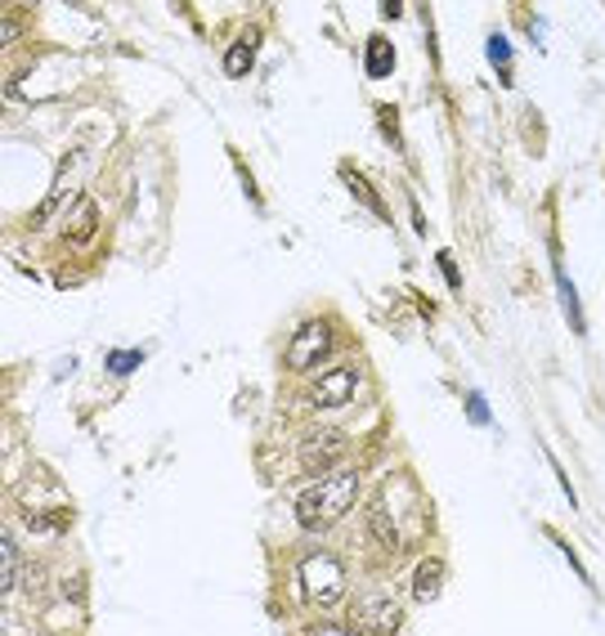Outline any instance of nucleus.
Listing matches in <instances>:
<instances>
[{
    "label": "nucleus",
    "instance_id": "423d86ee",
    "mask_svg": "<svg viewBox=\"0 0 605 636\" xmlns=\"http://www.w3.org/2000/svg\"><path fill=\"white\" fill-rule=\"evenodd\" d=\"M359 390V372L355 368H333L310 386V404L315 408H346Z\"/></svg>",
    "mask_w": 605,
    "mask_h": 636
},
{
    "label": "nucleus",
    "instance_id": "1a4fd4ad",
    "mask_svg": "<svg viewBox=\"0 0 605 636\" xmlns=\"http://www.w3.org/2000/svg\"><path fill=\"white\" fill-rule=\"evenodd\" d=\"M439 583H444V565L439 560H421L417 574H413V600L417 605H430L439 596Z\"/></svg>",
    "mask_w": 605,
    "mask_h": 636
},
{
    "label": "nucleus",
    "instance_id": "f257e3e1",
    "mask_svg": "<svg viewBox=\"0 0 605 636\" xmlns=\"http://www.w3.org/2000/svg\"><path fill=\"white\" fill-rule=\"evenodd\" d=\"M359 498V470H341V475H328V480L310 485L306 494L296 498V520L300 529H310V534H324L333 529Z\"/></svg>",
    "mask_w": 605,
    "mask_h": 636
},
{
    "label": "nucleus",
    "instance_id": "9b49d317",
    "mask_svg": "<svg viewBox=\"0 0 605 636\" xmlns=\"http://www.w3.org/2000/svg\"><path fill=\"white\" fill-rule=\"evenodd\" d=\"M251 54H256V41H238L229 54H225V72L229 77H242L251 68Z\"/></svg>",
    "mask_w": 605,
    "mask_h": 636
},
{
    "label": "nucleus",
    "instance_id": "20e7f679",
    "mask_svg": "<svg viewBox=\"0 0 605 636\" xmlns=\"http://www.w3.org/2000/svg\"><path fill=\"white\" fill-rule=\"evenodd\" d=\"M333 350V328L324 324V318H306V324L296 328V337L287 341V368L291 372H306L315 364H324Z\"/></svg>",
    "mask_w": 605,
    "mask_h": 636
},
{
    "label": "nucleus",
    "instance_id": "2eb2a0df",
    "mask_svg": "<svg viewBox=\"0 0 605 636\" xmlns=\"http://www.w3.org/2000/svg\"><path fill=\"white\" fill-rule=\"evenodd\" d=\"M310 636H350V632H346V627H337V623H324V627H315Z\"/></svg>",
    "mask_w": 605,
    "mask_h": 636
},
{
    "label": "nucleus",
    "instance_id": "f03ea898",
    "mask_svg": "<svg viewBox=\"0 0 605 636\" xmlns=\"http://www.w3.org/2000/svg\"><path fill=\"white\" fill-rule=\"evenodd\" d=\"M300 592L315 609H337L346 600V569L333 556H306L300 560Z\"/></svg>",
    "mask_w": 605,
    "mask_h": 636
},
{
    "label": "nucleus",
    "instance_id": "6e6552de",
    "mask_svg": "<svg viewBox=\"0 0 605 636\" xmlns=\"http://www.w3.org/2000/svg\"><path fill=\"white\" fill-rule=\"evenodd\" d=\"M19 569H23L19 543H14V534L6 529V534H0V592H6V596L19 587Z\"/></svg>",
    "mask_w": 605,
    "mask_h": 636
},
{
    "label": "nucleus",
    "instance_id": "9d476101",
    "mask_svg": "<svg viewBox=\"0 0 605 636\" xmlns=\"http://www.w3.org/2000/svg\"><path fill=\"white\" fill-rule=\"evenodd\" d=\"M364 63H368V77H390V68H395L390 41H386V37H373L368 50H364Z\"/></svg>",
    "mask_w": 605,
    "mask_h": 636
},
{
    "label": "nucleus",
    "instance_id": "0eeeda50",
    "mask_svg": "<svg viewBox=\"0 0 605 636\" xmlns=\"http://www.w3.org/2000/svg\"><path fill=\"white\" fill-rule=\"evenodd\" d=\"M95 229H99V207H95L90 198H81V202L68 211V225H63V233H68V242L86 247V242L95 238Z\"/></svg>",
    "mask_w": 605,
    "mask_h": 636
},
{
    "label": "nucleus",
    "instance_id": "f8f14e48",
    "mask_svg": "<svg viewBox=\"0 0 605 636\" xmlns=\"http://www.w3.org/2000/svg\"><path fill=\"white\" fill-rule=\"evenodd\" d=\"M346 185H350V189H355V193H359V198H364V202H368V207H373L377 216H386V211H381V202H377V193H373V189H368V185H364L359 176H346Z\"/></svg>",
    "mask_w": 605,
    "mask_h": 636
},
{
    "label": "nucleus",
    "instance_id": "39448f33",
    "mask_svg": "<svg viewBox=\"0 0 605 636\" xmlns=\"http://www.w3.org/2000/svg\"><path fill=\"white\" fill-rule=\"evenodd\" d=\"M346 448H350V439L341 435V430H333V426H319V430H310L306 435V444H300V453H296V461H300V470H333L341 457H346Z\"/></svg>",
    "mask_w": 605,
    "mask_h": 636
},
{
    "label": "nucleus",
    "instance_id": "ddd939ff",
    "mask_svg": "<svg viewBox=\"0 0 605 636\" xmlns=\"http://www.w3.org/2000/svg\"><path fill=\"white\" fill-rule=\"evenodd\" d=\"M135 364H139V355H135V350H121V355L112 359V372H130Z\"/></svg>",
    "mask_w": 605,
    "mask_h": 636
},
{
    "label": "nucleus",
    "instance_id": "7ed1b4c3",
    "mask_svg": "<svg viewBox=\"0 0 605 636\" xmlns=\"http://www.w3.org/2000/svg\"><path fill=\"white\" fill-rule=\"evenodd\" d=\"M399 600L395 592H373L350 614V636H395L399 632Z\"/></svg>",
    "mask_w": 605,
    "mask_h": 636
},
{
    "label": "nucleus",
    "instance_id": "dca6fc26",
    "mask_svg": "<svg viewBox=\"0 0 605 636\" xmlns=\"http://www.w3.org/2000/svg\"><path fill=\"white\" fill-rule=\"evenodd\" d=\"M6 636H19V618L14 614H6Z\"/></svg>",
    "mask_w": 605,
    "mask_h": 636
},
{
    "label": "nucleus",
    "instance_id": "4468645a",
    "mask_svg": "<svg viewBox=\"0 0 605 636\" xmlns=\"http://www.w3.org/2000/svg\"><path fill=\"white\" fill-rule=\"evenodd\" d=\"M489 59H494V63H507V41H503V37L489 41Z\"/></svg>",
    "mask_w": 605,
    "mask_h": 636
}]
</instances>
